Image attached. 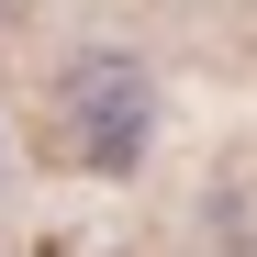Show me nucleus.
Segmentation results:
<instances>
[{"label":"nucleus","instance_id":"obj_1","mask_svg":"<svg viewBox=\"0 0 257 257\" xmlns=\"http://www.w3.org/2000/svg\"><path fill=\"white\" fill-rule=\"evenodd\" d=\"M146 123H157V101H146V67L135 56H78V78H67V135H78V168H135L146 157Z\"/></svg>","mask_w":257,"mask_h":257}]
</instances>
